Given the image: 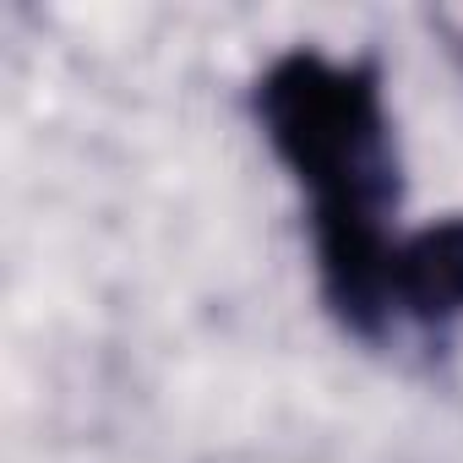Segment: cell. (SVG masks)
Returning a JSON list of instances; mask_svg holds the SVG:
<instances>
[{
    "label": "cell",
    "instance_id": "1",
    "mask_svg": "<svg viewBox=\"0 0 463 463\" xmlns=\"http://www.w3.org/2000/svg\"><path fill=\"white\" fill-rule=\"evenodd\" d=\"M251 109L279 164L311 191V223L392 218L403 180L371 61L338 66L322 50H289L257 77Z\"/></svg>",
    "mask_w": 463,
    "mask_h": 463
},
{
    "label": "cell",
    "instance_id": "2",
    "mask_svg": "<svg viewBox=\"0 0 463 463\" xmlns=\"http://www.w3.org/2000/svg\"><path fill=\"white\" fill-rule=\"evenodd\" d=\"M392 311L420 327L463 322V213L436 218L392 251Z\"/></svg>",
    "mask_w": 463,
    "mask_h": 463
}]
</instances>
